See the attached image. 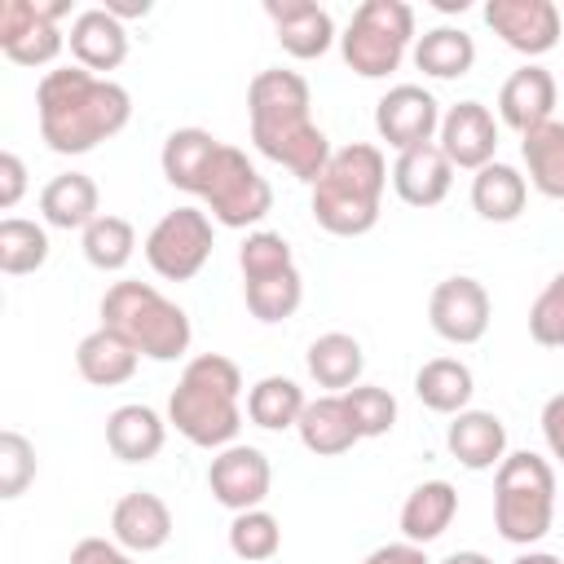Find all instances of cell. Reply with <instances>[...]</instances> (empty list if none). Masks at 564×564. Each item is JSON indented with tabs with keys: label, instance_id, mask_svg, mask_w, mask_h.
Returning <instances> with one entry per match:
<instances>
[{
	"label": "cell",
	"instance_id": "44dd1931",
	"mask_svg": "<svg viewBox=\"0 0 564 564\" xmlns=\"http://www.w3.org/2000/svg\"><path fill=\"white\" fill-rule=\"evenodd\" d=\"M66 44H70L75 66H84L93 75L97 70H115L128 57V26L115 13H106L101 4H93V9H79L75 13Z\"/></svg>",
	"mask_w": 564,
	"mask_h": 564
},
{
	"label": "cell",
	"instance_id": "4fadbf2b",
	"mask_svg": "<svg viewBox=\"0 0 564 564\" xmlns=\"http://www.w3.org/2000/svg\"><path fill=\"white\" fill-rule=\"evenodd\" d=\"M375 132L397 154L427 145L441 132V101L423 84H397L375 101Z\"/></svg>",
	"mask_w": 564,
	"mask_h": 564
},
{
	"label": "cell",
	"instance_id": "7402d4cb",
	"mask_svg": "<svg viewBox=\"0 0 564 564\" xmlns=\"http://www.w3.org/2000/svg\"><path fill=\"white\" fill-rule=\"evenodd\" d=\"M445 445L467 471H489L507 458V427L494 410H463L449 419Z\"/></svg>",
	"mask_w": 564,
	"mask_h": 564
},
{
	"label": "cell",
	"instance_id": "d590c367",
	"mask_svg": "<svg viewBox=\"0 0 564 564\" xmlns=\"http://www.w3.org/2000/svg\"><path fill=\"white\" fill-rule=\"evenodd\" d=\"M44 260H48L44 225L22 220V216H4L0 220V273L22 278V273H35Z\"/></svg>",
	"mask_w": 564,
	"mask_h": 564
},
{
	"label": "cell",
	"instance_id": "277c9868",
	"mask_svg": "<svg viewBox=\"0 0 564 564\" xmlns=\"http://www.w3.org/2000/svg\"><path fill=\"white\" fill-rule=\"evenodd\" d=\"M388 185V159L370 141H348L330 154L326 172L313 181V220L335 238H361L379 225Z\"/></svg>",
	"mask_w": 564,
	"mask_h": 564
},
{
	"label": "cell",
	"instance_id": "d6a6232c",
	"mask_svg": "<svg viewBox=\"0 0 564 564\" xmlns=\"http://www.w3.org/2000/svg\"><path fill=\"white\" fill-rule=\"evenodd\" d=\"M476 62V40L463 26H432L414 40V66L432 79H463Z\"/></svg>",
	"mask_w": 564,
	"mask_h": 564
},
{
	"label": "cell",
	"instance_id": "83f0119b",
	"mask_svg": "<svg viewBox=\"0 0 564 564\" xmlns=\"http://www.w3.org/2000/svg\"><path fill=\"white\" fill-rule=\"evenodd\" d=\"M458 516V489L449 480H423L401 502V538L414 546L436 542Z\"/></svg>",
	"mask_w": 564,
	"mask_h": 564
},
{
	"label": "cell",
	"instance_id": "7c38bea8",
	"mask_svg": "<svg viewBox=\"0 0 564 564\" xmlns=\"http://www.w3.org/2000/svg\"><path fill=\"white\" fill-rule=\"evenodd\" d=\"M489 313H494V300H489L485 282H476L467 273H454V278L432 286L427 322L445 344H458V348L480 344L485 330H489Z\"/></svg>",
	"mask_w": 564,
	"mask_h": 564
},
{
	"label": "cell",
	"instance_id": "836d02e7",
	"mask_svg": "<svg viewBox=\"0 0 564 564\" xmlns=\"http://www.w3.org/2000/svg\"><path fill=\"white\" fill-rule=\"evenodd\" d=\"M304 405H308L304 388H300L295 379H286V375H264V379H256L251 392H247V419H251L256 427H264V432L295 427L300 414H304Z\"/></svg>",
	"mask_w": 564,
	"mask_h": 564
},
{
	"label": "cell",
	"instance_id": "f1b7e54d",
	"mask_svg": "<svg viewBox=\"0 0 564 564\" xmlns=\"http://www.w3.org/2000/svg\"><path fill=\"white\" fill-rule=\"evenodd\" d=\"M471 392H476V375L467 361L458 357H432L419 366L414 375V397L432 410V414H463L471 410Z\"/></svg>",
	"mask_w": 564,
	"mask_h": 564
},
{
	"label": "cell",
	"instance_id": "5bb4252c",
	"mask_svg": "<svg viewBox=\"0 0 564 564\" xmlns=\"http://www.w3.org/2000/svg\"><path fill=\"white\" fill-rule=\"evenodd\" d=\"M269 485H273V467H269V454L256 449V445H225L216 449L212 467H207V489L220 507H229L234 516L238 511H251V507H264L269 498Z\"/></svg>",
	"mask_w": 564,
	"mask_h": 564
},
{
	"label": "cell",
	"instance_id": "cb8c5ba5",
	"mask_svg": "<svg viewBox=\"0 0 564 564\" xmlns=\"http://www.w3.org/2000/svg\"><path fill=\"white\" fill-rule=\"evenodd\" d=\"M295 432H300V445H304L308 454H317V458H339V454H348V449L361 441L357 427H352V414H348V405H344V392L313 397V401L304 405Z\"/></svg>",
	"mask_w": 564,
	"mask_h": 564
},
{
	"label": "cell",
	"instance_id": "ee69618b",
	"mask_svg": "<svg viewBox=\"0 0 564 564\" xmlns=\"http://www.w3.org/2000/svg\"><path fill=\"white\" fill-rule=\"evenodd\" d=\"M361 564H427V555H423V546H414V542H388V546H375Z\"/></svg>",
	"mask_w": 564,
	"mask_h": 564
},
{
	"label": "cell",
	"instance_id": "9c48e42d",
	"mask_svg": "<svg viewBox=\"0 0 564 564\" xmlns=\"http://www.w3.org/2000/svg\"><path fill=\"white\" fill-rule=\"evenodd\" d=\"M198 198H203V212L225 229H256L273 207V189L260 176V167L238 145H225V141L212 159V172Z\"/></svg>",
	"mask_w": 564,
	"mask_h": 564
},
{
	"label": "cell",
	"instance_id": "bcb514c9",
	"mask_svg": "<svg viewBox=\"0 0 564 564\" xmlns=\"http://www.w3.org/2000/svg\"><path fill=\"white\" fill-rule=\"evenodd\" d=\"M441 564H494L485 551H454V555H445Z\"/></svg>",
	"mask_w": 564,
	"mask_h": 564
},
{
	"label": "cell",
	"instance_id": "d4e9b609",
	"mask_svg": "<svg viewBox=\"0 0 564 564\" xmlns=\"http://www.w3.org/2000/svg\"><path fill=\"white\" fill-rule=\"evenodd\" d=\"M220 141L207 132V128H176L167 132L163 150H159V167H163V181L172 189H185L198 198L207 172H212V159H216Z\"/></svg>",
	"mask_w": 564,
	"mask_h": 564
},
{
	"label": "cell",
	"instance_id": "6da1fadb",
	"mask_svg": "<svg viewBox=\"0 0 564 564\" xmlns=\"http://www.w3.org/2000/svg\"><path fill=\"white\" fill-rule=\"evenodd\" d=\"M251 141L264 159L282 163L295 181L313 185L330 163V137L313 123V93L300 70L269 66L247 84Z\"/></svg>",
	"mask_w": 564,
	"mask_h": 564
},
{
	"label": "cell",
	"instance_id": "4dcf8cb0",
	"mask_svg": "<svg viewBox=\"0 0 564 564\" xmlns=\"http://www.w3.org/2000/svg\"><path fill=\"white\" fill-rule=\"evenodd\" d=\"M524 198H529V181L511 167V163H485L476 176H471V207L480 220H494V225H507L524 212Z\"/></svg>",
	"mask_w": 564,
	"mask_h": 564
},
{
	"label": "cell",
	"instance_id": "d6986e66",
	"mask_svg": "<svg viewBox=\"0 0 564 564\" xmlns=\"http://www.w3.org/2000/svg\"><path fill=\"white\" fill-rule=\"evenodd\" d=\"M110 538L123 551H132V555H150V551L167 546V538H172V511H167V502L159 494H150V489L123 494L115 502V511H110Z\"/></svg>",
	"mask_w": 564,
	"mask_h": 564
},
{
	"label": "cell",
	"instance_id": "9a60e30c",
	"mask_svg": "<svg viewBox=\"0 0 564 564\" xmlns=\"http://www.w3.org/2000/svg\"><path fill=\"white\" fill-rule=\"evenodd\" d=\"M485 22L507 48L524 57H542L560 44V9L551 0H489Z\"/></svg>",
	"mask_w": 564,
	"mask_h": 564
},
{
	"label": "cell",
	"instance_id": "603a6c76",
	"mask_svg": "<svg viewBox=\"0 0 564 564\" xmlns=\"http://www.w3.org/2000/svg\"><path fill=\"white\" fill-rule=\"evenodd\" d=\"M163 441H167V423L154 405L128 401V405L110 410V419H106V445L119 463H150V458H159Z\"/></svg>",
	"mask_w": 564,
	"mask_h": 564
},
{
	"label": "cell",
	"instance_id": "8992f818",
	"mask_svg": "<svg viewBox=\"0 0 564 564\" xmlns=\"http://www.w3.org/2000/svg\"><path fill=\"white\" fill-rule=\"evenodd\" d=\"M555 520V467L533 454L516 449L494 471V529L511 546H533L551 533Z\"/></svg>",
	"mask_w": 564,
	"mask_h": 564
},
{
	"label": "cell",
	"instance_id": "60d3db41",
	"mask_svg": "<svg viewBox=\"0 0 564 564\" xmlns=\"http://www.w3.org/2000/svg\"><path fill=\"white\" fill-rule=\"evenodd\" d=\"M70 564H137V560L115 538H79L70 546Z\"/></svg>",
	"mask_w": 564,
	"mask_h": 564
},
{
	"label": "cell",
	"instance_id": "30bf717a",
	"mask_svg": "<svg viewBox=\"0 0 564 564\" xmlns=\"http://www.w3.org/2000/svg\"><path fill=\"white\" fill-rule=\"evenodd\" d=\"M212 247H216L212 216L203 207H172L145 234V264L163 282H189L212 260Z\"/></svg>",
	"mask_w": 564,
	"mask_h": 564
},
{
	"label": "cell",
	"instance_id": "1f68e13d",
	"mask_svg": "<svg viewBox=\"0 0 564 564\" xmlns=\"http://www.w3.org/2000/svg\"><path fill=\"white\" fill-rule=\"evenodd\" d=\"M520 159L529 167V185L542 198L564 203V119H551L520 137Z\"/></svg>",
	"mask_w": 564,
	"mask_h": 564
},
{
	"label": "cell",
	"instance_id": "ac0fdd59",
	"mask_svg": "<svg viewBox=\"0 0 564 564\" xmlns=\"http://www.w3.org/2000/svg\"><path fill=\"white\" fill-rule=\"evenodd\" d=\"M264 13L273 22V31H278V44L295 62H313L339 40L330 13L322 4H313V0H264Z\"/></svg>",
	"mask_w": 564,
	"mask_h": 564
},
{
	"label": "cell",
	"instance_id": "ba28073f",
	"mask_svg": "<svg viewBox=\"0 0 564 564\" xmlns=\"http://www.w3.org/2000/svg\"><path fill=\"white\" fill-rule=\"evenodd\" d=\"M414 40V9L405 0H366L339 35L344 66L361 79H388Z\"/></svg>",
	"mask_w": 564,
	"mask_h": 564
},
{
	"label": "cell",
	"instance_id": "484cf974",
	"mask_svg": "<svg viewBox=\"0 0 564 564\" xmlns=\"http://www.w3.org/2000/svg\"><path fill=\"white\" fill-rule=\"evenodd\" d=\"M40 216L53 229H88L101 216V194L97 181L88 172H57L44 189H40Z\"/></svg>",
	"mask_w": 564,
	"mask_h": 564
},
{
	"label": "cell",
	"instance_id": "f546056e",
	"mask_svg": "<svg viewBox=\"0 0 564 564\" xmlns=\"http://www.w3.org/2000/svg\"><path fill=\"white\" fill-rule=\"evenodd\" d=\"M304 366H308V379L317 388H330V392H348L361 383V370H366V352L352 335L344 330H326L308 344L304 352Z\"/></svg>",
	"mask_w": 564,
	"mask_h": 564
},
{
	"label": "cell",
	"instance_id": "e575fe53",
	"mask_svg": "<svg viewBox=\"0 0 564 564\" xmlns=\"http://www.w3.org/2000/svg\"><path fill=\"white\" fill-rule=\"evenodd\" d=\"M79 247H84V260H88L93 269L119 273V269L132 260V251H137V229H132V220L101 212V216L84 229V242H79Z\"/></svg>",
	"mask_w": 564,
	"mask_h": 564
},
{
	"label": "cell",
	"instance_id": "8d00e7d4",
	"mask_svg": "<svg viewBox=\"0 0 564 564\" xmlns=\"http://www.w3.org/2000/svg\"><path fill=\"white\" fill-rule=\"evenodd\" d=\"M229 551L247 564H264L282 551V524L273 511L264 507H251V511H238L229 520Z\"/></svg>",
	"mask_w": 564,
	"mask_h": 564
},
{
	"label": "cell",
	"instance_id": "7dc6e473",
	"mask_svg": "<svg viewBox=\"0 0 564 564\" xmlns=\"http://www.w3.org/2000/svg\"><path fill=\"white\" fill-rule=\"evenodd\" d=\"M511 564H564L560 555H551V551H520Z\"/></svg>",
	"mask_w": 564,
	"mask_h": 564
},
{
	"label": "cell",
	"instance_id": "74e56055",
	"mask_svg": "<svg viewBox=\"0 0 564 564\" xmlns=\"http://www.w3.org/2000/svg\"><path fill=\"white\" fill-rule=\"evenodd\" d=\"M344 405H348L352 427H357L361 441H366V436H388L392 423H397V397H392L388 388H379V383H357V388H348V392H344Z\"/></svg>",
	"mask_w": 564,
	"mask_h": 564
},
{
	"label": "cell",
	"instance_id": "7a4b0ae2",
	"mask_svg": "<svg viewBox=\"0 0 564 564\" xmlns=\"http://www.w3.org/2000/svg\"><path fill=\"white\" fill-rule=\"evenodd\" d=\"M35 115L40 137L53 154H88L128 128L132 97L123 84L101 79L84 66H57L44 70L35 88Z\"/></svg>",
	"mask_w": 564,
	"mask_h": 564
},
{
	"label": "cell",
	"instance_id": "4316f807",
	"mask_svg": "<svg viewBox=\"0 0 564 564\" xmlns=\"http://www.w3.org/2000/svg\"><path fill=\"white\" fill-rule=\"evenodd\" d=\"M137 361H141V352L123 335H115L110 326L88 330L79 339V348H75V370L93 388H119V383H128L137 375Z\"/></svg>",
	"mask_w": 564,
	"mask_h": 564
},
{
	"label": "cell",
	"instance_id": "f6af8a7d",
	"mask_svg": "<svg viewBox=\"0 0 564 564\" xmlns=\"http://www.w3.org/2000/svg\"><path fill=\"white\" fill-rule=\"evenodd\" d=\"M101 9L115 13L119 22H128V18H145V13H150V0H106Z\"/></svg>",
	"mask_w": 564,
	"mask_h": 564
},
{
	"label": "cell",
	"instance_id": "8fae6325",
	"mask_svg": "<svg viewBox=\"0 0 564 564\" xmlns=\"http://www.w3.org/2000/svg\"><path fill=\"white\" fill-rule=\"evenodd\" d=\"M70 13L66 0H0V53L18 66L57 62L66 35L57 22Z\"/></svg>",
	"mask_w": 564,
	"mask_h": 564
},
{
	"label": "cell",
	"instance_id": "7bdbcfd3",
	"mask_svg": "<svg viewBox=\"0 0 564 564\" xmlns=\"http://www.w3.org/2000/svg\"><path fill=\"white\" fill-rule=\"evenodd\" d=\"M538 423H542V441H546L551 458H560V463H564V392L546 397V405H542Z\"/></svg>",
	"mask_w": 564,
	"mask_h": 564
},
{
	"label": "cell",
	"instance_id": "b9f144b4",
	"mask_svg": "<svg viewBox=\"0 0 564 564\" xmlns=\"http://www.w3.org/2000/svg\"><path fill=\"white\" fill-rule=\"evenodd\" d=\"M22 194H26V163H22L13 150H4V154H0V207H4V212L18 207Z\"/></svg>",
	"mask_w": 564,
	"mask_h": 564
},
{
	"label": "cell",
	"instance_id": "ffe728a7",
	"mask_svg": "<svg viewBox=\"0 0 564 564\" xmlns=\"http://www.w3.org/2000/svg\"><path fill=\"white\" fill-rule=\"evenodd\" d=\"M449 185H454V163L445 159V150L436 141L414 145V150H401L397 163H392V189L410 207H436V203H445Z\"/></svg>",
	"mask_w": 564,
	"mask_h": 564
},
{
	"label": "cell",
	"instance_id": "3957f363",
	"mask_svg": "<svg viewBox=\"0 0 564 564\" xmlns=\"http://www.w3.org/2000/svg\"><path fill=\"white\" fill-rule=\"evenodd\" d=\"M167 423L198 449L234 445L242 432V370L220 352L189 357L167 397Z\"/></svg>",
	"mask_w": 564,
	"mask_h": 564
},
{
	"label": "cell",
	"instance_id": "5b68a950",
	"mask_svg": "<svg viewBox=\"0 0 564 564\" xmlns=\"http://www.w3.org/2000/svg\"><path fill=\"white\" fill-rule=\"evenodd\" d=\"M101 326L123 335L150 361H176L189 352V339H194L189 313L176 300H167L159 286L132 282V278L115 282L101 295Z\"/></svg>",
	"mask_w": 564,
	"mask_h": 564
},
{
	"label": "cell",
	"instance_id": "f35d334b",
	"mask_svg": "<svg viewBox=\"0 0 564 564\" xmlns=\"http://www.w3.org/2000/svg\"><path fill=\"white\" fill-rule=\"evenodd\" d=\"M31 480H35V445L18 427H4L0 432V498H22Z\"/></svg>",
	"mask_w": 564,
	"mask_h": 564
},
{
	"label": "cell",
	"instance_id": "e0dca14e",
	"mask_svg": "<svg viewBox=\"0 0 564 564\" xmlns=\"http://www.w3.org/2000/svg\"><path fill=\"white\" fill-rule=\"evenodd\" d=\"M555 101H560V84L546 66L524 62L520 70H511L498 88V115L507 128H516L520 137L551 123L555 119Z\"/></svg>",
	"mask_w": 564,
	"mask_h": 564
},
{
	"label": "cell",
	"instance_id": "ab89813d",
	"mask_svg": "<svg viewBox=\"0 0 564 564\" xmlns=\"http://www.w3.org/2000/svg\"><path fill=\"white\" fill-rule=\"evenodd\" d=\"M529 339L542 348H564V269L538 291L529 308Z\"/></svg>",
	"mask_w": 564,
	"mask_h": 564
},
{
	"label": "cell",
	"instance_id": "2e32d148",
	"mask_svg": "<svg viewBox=\"0 0 564 564\" xmlns=\"http://www.w3.org/2000/svg\"><path fill=\"white\" fill-rule=\"evenodd\" d=\"M436 145L445 150V159L454 167H467V172H480L485 163H494L498 154V119L489 115L485 101H458L441 115V132H436Z\"/></svg>",
	"mask_w": 564,
	"mask_h": 564
},
{
	"label": "cell",
	"instance_id": "52a82bcc",
	"mask_svg": "<svg viewBox=\"0 0 564 564\" xmlns=\"http://www.w3.org/2000/svg\"><path fill=\"white\" fill-rule=\"evenodd\" d=\"M238 269H242V295L256 322L273 326L286 322L300 300H304V278L295 269L291 242L273 229H251L238 247Z\"/></svg>",
	"mask_w": 564,
	"mask_h": 564
}]
</instances>
